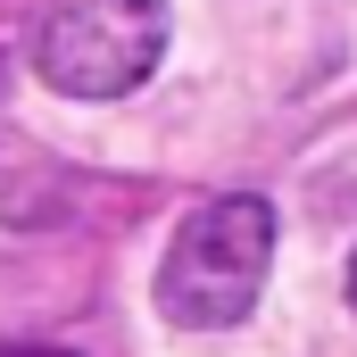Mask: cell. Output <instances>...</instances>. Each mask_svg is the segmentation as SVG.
<instances>
[{"mask_svg":"<svg viewBox=\"0 0 357 357\" xmlns=\"http://www.w3.org/2000/svg\"><path fill=\"white\" fill-rule=\"evenodd\" d=\"M349 307H357V258H349Z\"/></svg>","mask_w":357,"mask_h":357,"instance_id":"277c9868","label":"cell"},{"mask_svg":"<svg viewBox=\"0 0 357 357\" xmlns=\"http://www.w3.org/2000/svg\"><path fill=\"white\" fill-rule=\"evenodd\" d=\"M274 266V208L233 191V199H208L191 208L158 258V316L183 333H225L258 307Z\"/></svg>","mask_w":357,"mask_h":357,"instance_id":"6da1fadb","label":"cell"},{"mask_svg":"<svg viewBox=\"0 0 357 357\" xmlns=\"http://www.w3.org/2000/svg\"><path fill=\"white\" fill-rule=\"evenodd\" d=\"M167 50V0H42L33 67L67 100H116Z\"/></svg>","mask_w":357,"mask_h":357,"instance_id":"7a4b0ae2","label":"cell"},{"mask_svg":"<svg viewBox=\"0 0 357 357\" xmlns=\"http://www.w3.org/2000/svg\"><path fill=\"white\" fill-rule=\"evenodd\" d=\"M0 357H67V349H33V341H8Z\"/></svg>","mask_w":357,"mask_h":357,"instance_id":"3957f363","label":"cell"}]
</instances>
